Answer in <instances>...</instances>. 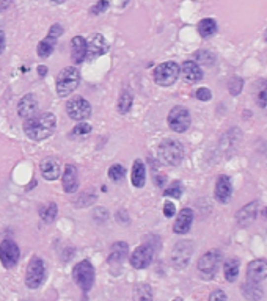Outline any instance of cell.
Instances as JSON below:
<instances>
[{
  "instance_id": "27",
  "label": "cell",
  "mask_w": 267,
  "mask_h": 301,
  "mask_svg": "<svg viewBox=\"0 0 267 301\" xmlns=\"http://www.w3.org/2000/svg\"><path fill=\"white\" fill-rule=\"evenodd\" d=\"M239 268H240L239 259H228L223 264V276H225L228 282H234L239 276Z\"/></svg>"
},
{
  "instance_id": "18",
  "label": "cell",
  "mask_w": 267,
  "mask_h": 301,
  "mask_svg": "<svg viewBox=\"0 0 267 301\" xmlns=\"http://www.w3.org/2000/svg\"><path fill=\"white\" fill-rule=\"evenodd\" d=\"M181 72H183V77L187 83H196L203 79V71H201L200 65L196 62H192V60H187V62L183 63Z\"/></svg>"
},
{
  "instance_id": "5",
  "label": "cell",
  "mask_w": 267,
  "mask_h": 301,
  "mask_svg": "<svg viewBox=\"0 0 267 301\" xmlns=\"http://www.w3.org/2000/svg\"><path fill=\"white\" fill-rule=\"evenodd\" d=\"M181 72V67L176 62H165L160 63L156 69H154V82L160 87H170L173 85Z\"/></svg>"
},
{
  "instance_id": "4",
  "label": "cell",
  "mask_w": 267,
  "mask_h": 301,
  "mask_svg": "<svg viewBox=\"0 0 267 301\" xmlns=\"http://www.w3.org/2000/svg\"><path fill=\"white\" fill-rule=\"evenodd\" d=\"M73 279L83 292H88L94 282V267L90 261H80L73 268Z\"/></svg>"
},
{
  "instance_id": "17",
  "label": "cell",
  "mask_w": 267,
  "mask_h": 301,
  "mask_svg": "<svg viewBox=\"0 0 267 301\" xmlns=\"http://www.w3.org/2000/svg\"><path fill=\"white\" fill-rule=\"evenodd\" d=\"M192 223H193V210L186 207L178 213V218L173 225V232L175 234H179V235L187 234L189 229H191V226H192Z\"/></svg>"
},
{
  "instance_id": "44",
  "label": "cell",
  "mask_w": 267,
  "mask_h": 301,
  "mask_svg": "<svg viewBox=\"0 0 267 301\" xmlns=\"http://www.w3.org/2000/svg\"><path fill=\"white\" fill-rule=\"evenodd\" d=\"M3 49H5V33L2 29H0V55H2Z\"/></svg>"
},
{
  "instance_id": "20",
  "label": "cell",
  "mask_w": 267,
  "mask_h": 301,
  "mask_svg": "<svg viewBox=\"0 0 267 301\" xmlns=\"http://www.w3.org/2000/svg\"><path fill=\"white\" fill-rule=\"evenodd\" d=\"M39 169L46 180H55L60 176V163L55 157H46L41 162Z\"/></svg>"
},
{
  "instance_id": "3",
  "label": "cell",
  "mask_w": 267,
  "mask_h": 301,
  "mask_svg": "<svg viewBox=\"0 0 267 301\" xmlns=\"http://www.w3.org/2000/svg\"><path fill=\"white\" fill-rule=\"evenodd\" d=\"M184 159V146L176 140H165L159 146V160L170 167L179 165Z\"/></svg>"
},
{
  "instance_id": "35",
  "label": "cell",
  "mask_w": 267,
  "mask_h": 301,
  "mask_svg": "<svg viewBox=\"0 0 267 301\" xmlns=\"http://www.w3.org/2000/svg\"><path fill=\"white\" fill-rule=\"evenodd\" d=\"M57 212H58L57 204L50 202V204H47V207H46V209H41L39 213H41V218H42V220H44L46 223H50V221H54V220H55Z\"/></svg>"
},
{
  "instance_id": "12",
  "label": "cell",
  "mask_w": 267,
  "mask_h": 301,
  "mask_svg": "<svg viewBox=\"0 0 267 301\" xmlns=\"http://www.w3.org/2000/svg\"><path fill=\"white\" fill-rule=\"evenodd\" d=\"M109 50V42L106 41V38L101 35V33H93L90 36V39L87 41V55H85V60H96L98 57L107 54Z\"/></svg>"
},
{
  "instance_id": "36",
  "label": "cell",
  "mask_w": 267,
  "mask_h": 301,
  "mask_svg": "<svg viewBox=\"0 0 267 301\" xmlns=\"http://www.w3.org/2000/svg\"><path fill=\"white\" fill-rule=\"evenodd\" d=\"M181 195H183V184H181L179 180H175V182H171L167 190H163V196L181 198Z\"/></svg>"
},
{
  "instance_id": "15",
  "label": "cell",
  "mask_w": 267,
  "mask_h": 301,
  "mask_svg": "<svg viewBox=\"0 0 267 301\" xmlns=\"http://www.w3.org/2000/svg\"><path fill=\"white\" fill-rule=\"evenodd\" d=\"M258 213H260V201H252L250 204L244 205L242 209H240L236 215V221L239 226H248L250 223H253L255 218L258 217Z\"/></svg>"
},
{
  "instance_id": "25",
  "label": "cell",
  "mask_w": 267,
  "mask_h": 301,
  "mask_svg": "<svg viewBox=\"0 0 267 301\" xmlns=\"http://www.w3.org/2000/svg\"><path fill=\"white\" fill-rule=\"evenodd\" d=\"M198 33H200V36L204 39L214 36L215 33H217V22H215V19L212 18L201 19L198 22Z\"/></svg>"
},
{
  "instance_id": "19",
  "label": "cell",
  "mask_w": 267,
  "mask_h": 301,
  "mask_svg": "<svg viewBox=\"0 0 267 301\" xmlns=\"http://www.w3.org/2000/svg\"><path fill=\"white\" fill-rule=\"evenodd\" d=\"M63 190L66 193H74L79 188V174H77V168L74 165H66L65 173L62 176Z\"/></svg>"
},
{
  "instance_id": "42",
  "label": "cell",
  "mask_w": 267,
  "mask_h": 301,
  "mask_svg": "<svg viewBox=\"0 0 267 301\" xmlns=\"http://www.w3.org/2000/svg\"><path fill=\"white\" fill-rule=\"evenodd\" d=\"M208 301H227V294L223 290H214Z\"/></svg>"
},
{
  "instance_id": "41",
  "label": "cell",
  "mask_w": 267,
  "mask_h": 301,
  "mask_svg": "<svg viewBox=\"0 0 267 301\" xmlns=\"http://www.w3.org/2000/svg\"><path fill=\"white\" fill-rule=\"evenodd\" d=\"M175 213H176V207H175V204H173V202H171V201H167L165 204H163V215H165L167 218H171Z\"/></svg>"
},
{
  "instance_id": "23",
  "label": "cell",
  "mask_w": 267,
  "mask_h": 301,
  "mask_svg": "<svg viewBox=\"0 0 267 301\" xmlns=\"http://www.w3.org/2000/svg\"><path fill=\"white\" fill-rule=\"evenodd\" d=\"M132 185L137 187V188H142L145 185V180H146V169H145V165L140 159H137L132 165Z\"/></svg>"
},
{
  "instance_id": "1",
  "label": "cell",
  "mask_w": 267,
  "mask_h": 301,
  "mask_svg": "<svg viewBox=\"0 0 267 301\" xmlns=\"http://www.w3.org/2000/svg\"><path fill=\"white\" fill-rule=\"evenodd\" d=\"M57 126V118L54 113H35L27 118L24 123V134L33 141H42L54 134Z\"/></svg>"
},
{
  "instance_id": "8",
  "label": "cell",
  "mask_w": 267,
  "mask_h": 301,
  "mask_svg": "<svg viewBox=\"0 0 267 301\" xmlns=\"http://www.w3.org/2000/svg\"><path fill=\"white\" fill-rule=\"evenodd\" d=\"M66 113L74 121H83L91 116V105L83 96H74L66 102Z\"/></svg>"
},
{
  "instance_id": "33",
  "label": "cell",
  "mask_w": 267,
  "mask_h": 301,
  "mask_svg": "<svg viewBox=\"0 0 267 301\" xmlns=\"http://www.w3.org/2000/svg\"><path fill=\"white\" fill-rule=\"evenodd\" d=\"M195 58H196V63H201L204 66H212L215 63V55L209 50H198L195 54Z\"/></svg>"
},
{
  "instance_id": "50",
  "label": "cell",
  "mask_w": 267,
  "mask_h": 301,
  "mask_svg": "<svg viewBox=\"0 0 267 301\" xmlns=\"http://www.w3.org/2000/svg\"><path fill=\"white\" fill-rule=\"evenodd\" d=\"M173 301H183V300H181V298H175Z\"/></svg>"
},
{
  "instance_id": "9",
  "label": "cell",
  "mask_w": 267,
  "mask_h": 301,
  "mask_svg": "<svg viewBox=\"0 0 267 301\" xmlns=\"http://www.w3.org/2000/svg\"><path fill=\"white\" fill-rule=\"evenodd\" d=\"M167 119H168V126L171 131L178 132V134L186 132L189 126H191V113H189V110L183 105H176L171 108Z\"/></svg>"
},
{
  "instance_id": "16",
  "label": "cell",
  "mask_w": 267,
  "mask_h": 301,
  "mask_svg": "<svg viewBox=\"0 0 267 301\" xmlns=\"http://www.w3.org/2000/svg\"><path fill=\"white\" fill-rule=\"evenodd\" d=\"M267 278V261L255 259L247 267V281L261 282Z\"/></svg>"
},
{
  "instance_id": "11",
  "label": "cell",
  "mask_w": 267,
  "mask_h": 301,
  "mask_svg": "<svg viewBox=\"0 0 267 301\" xmlns=\"http://www.w3.org/2000/svg\"><path fill=\"white\" fill-rule=\"evenodd\" d=\"M19 257H21L19 246L13 240L6 238L0 243V261H2L5 268H13V267H16V264L19 262Z\"/></svg>"
},
{
  "instance_id": "47",
  "label": "cell",
  "mask_w": 267,
  "mask_h": 301,
  "mask_svg": "<svg viewBox=\"0 0 267 301\" xmlns=\"http://www.w3.org/2000/svg\"><path fill=\"white\" fill-rule=\"evenodd\" d=\"M50 2H52V3H57V5H60V3H63L65 0H50Z\"/></svg>"
},
{
  "instance_id": "43",
  "label": "cell",
  "mask_w": 267,
  "mask_h": 301,
  "mask_svg": "<svg viewBox=\"0 0 267 301\" xmlns=\"http://www.w3.org/2000/svg\"><path fill=\"white\" fill-rule=\"evenodd\" d=\"M11 3H13V0H0V13L8 10V8L11 6Z\"/></svg>"
},
{
  "instance_id": "31",
  "label": "cell",
  "mask_w": 267,
  "mask_h": 301,
  "mask_svg": "<svg viewBox=\"0 0 267 301\" xmlns=\"http://www.w3.org/2000/svg\"><path fill=\"white\" fill-rule=\"evenodd\" d=\"M256 105L260 108H264L267 105V80L260 79L256 88Z\"/></svg>"
},
{
  "instance_id": "49",
  "label": "cell",
  "mask_w": 267,
  "mask_h": 301,
  "mask_svg": "<svg viewBox=\"0 0 267 301\" xmlns=\"http://www.w3.org/2000/svg\"><path fill=\"white\" fill-rule=\"evenodd\" d=\"M263 213H264V217H267V207L264 209V212H263Z\"/></svg>"
},
{
  "instance_id": "45",
  "label": "cell",
  "mask_w": 267,
  "mask_h": 301,
  "mask_svg": "<svg viewBox=\"0 0 267 301\" xmlns=\"http://www.w3.org/2000/svg\"><path fill=\"white\" fill-rule=\"evenodd\" d=\"M165 180H167V176H163V174H157V176H156V184H157L159 187H163Z\"/></svg>"
},
{
  "instance_id": "14",
  "label": "cell",
  "mask_w": 267,
  "mask_h": 301,
  "mask_svg": "<svg viewBox=\"0 0 267 301\" xmlns=\"http://www.w3.org/2000/svg\"><path fill=\"white\" fill-rule=\"evenodd\" d=\"M214 196L220 204H228L232 196V182L228 176H219L214 188Z\"/></svg>"
},
{
  "instance_id": "24",
  "label": "cell",
  "mask_w": 267,
  "mask_h": 301,
  "mask_svg": "<svg viewBox=\"0 0 267 301\" xmlns=\"http://www.w3.org/2000/svg\"><path fill=\"white\" fill-rule=\"evenodd\" d=\"M242 295L248 301H258L263 297V289L260 286V282H253V281H247L242 286Z\"/></svg>"
},
{
  "instance_id": "38",
  "label": "cell",
  "mask_w": 267,
  "mask_h": 301,
  "mask_svg": "<svg viewBox=\"0 0 267 301\" xmlns=\"http://www.w3.org/2000/svg\"><path fill=\"white\" fill-rule=\"evenodd\" d=\"M91 132V126L87 124V123H80V124H77L74 129H73V132L71 135H87Z\"/></svg>"
},
{
  "instance_id": "29",
  "label": "cell",
  "mask_w": 267,
  "mask_h": 301,
  "mask_svg": "<svg viewBox=\"0 0 267 301\" xmlns=\"http://www.w3.org/2000/svg\"><path fill=\"white\" fill-rule=\"evenodd\" d=\"M132 301H153V290L148 284H139V286H135Z\"/></svg>"
},
{
  "instance_id": "40",
  "label": "cell",
  "mask_w": 267,
  "mask_h": 301,
  "mask_svg": "<svg viewBox=\"0 0 267 301\" xmlns=\"http://www.w3.org/2000/svg\"><path fill=\"white\" fill-rule=\"evenodd\" d=\"M63 27L60 24H54L52 27H50V30H49V36H52V38H55V39H58L60 36L63 35Z\"/></svg>"
},
{
  "instance_id": "32",
  "label": "cell",
  "mask_w": 267,
  "mask_h": 301,
  "mask_svg": "<svg viewBox=\"0 0 267 301\" xmlns=\"http://www.w3.org/2000/svg\"><path fill=\"white\" fill-rule=\"evenodd\" d=\"M124 176H126V168L123 165H119V163H115V165H112L109 168V179L114 180V182L123 180Z\"/></svg>"
},
{
  "instance_id": "2",
  "label": "cell",
  "mask_w": 267,
  "mask_h": 301,
  "mask_svg": "<svg viewBox=\"0 0 267 301\" xmlns=\"http://www.w3.org/2000/svg\"><path fill=\"white\" fill-rule=\"evenodd\" d=\"M80 83V72L77 71V67L68 66L65 69L60 71L57 75V93L58 96H70V94L79 87Z\"/></svg>"
},
{
  "instance_id": "26",
  "label": "cell",
  "mask_w": 267,
  "mask_h": 301,
  "mask_svg": "<svg viewBox=\"0 0 267 301\" xmlns=\"http://www.w3.org/2000/svg\"><path fill=\"white\" fill-rule=\"evenodd\" d=\"M127 256V243L124 242H116L115 245H112L110 256H109V264H119L126 259Z\"/></svg>"
},
{
  "instance_id": "6",
  "label": "cell",
  "mask_w": 267,
  "mask_h": 301,
  "mask_svg": "<svg viewBox=\"0 0 267 301\" xmlns=\"http://www.w3.org/2000/svg\"><path fill=\"white\" fill-rule=\"evenodd\" d=\"M46 278V267L41 257H32L27 271H25V286L29 289H38Z\"/></svg>"
},
{
  "instance_id": "34",
  "label": "cell",
  "mask_w": 267,
  "mask_h": 301,
  "mask_svg": "<svg viewBox=\"0 0 267 301\" xmlns=\"http://www.w3.org/2000/svg\"><path fill=\"white\" fill-rule=\"evenodd\" d=\"M242 88H244V80L240 79V77L234 75L228 80V91L232 94V96H237V94L242 91Z\"/></svg>"
},
{
  "instance_id": "21",
  "label": "cell",
  "mask_w": 267,
  "mask_h": 301,
  "mask_svg": "<svg viewBox=\"0 0 267 301\" xmlns=\"http://www.w3.org/2000/svg\"><path fill=\"white\" fill-rule=\"evenodd\" d=\"M87 55V39L83 36H74L71 41V60L73 63L79 65Z\"/></svg>"
},
{
  "instance_id": "37",
  "label": "cell",
  "mask_w": 267,
  "mask_h": 301,
  "mask_svg": "<svg viewBox=\"0 0 267 301\" xmlns=\"http://www.w3.org/2000/svg\"><path fill=\"white\" fill-rule=\"evenodd\" d=\"M107 8H109V2H107V0H99L96 5L91 6L90 13H91L93 16H98V14H101V13L107 11Z\"/></svg>"
},
{
  "instance_id": "46",
  "label": "cell",
  "mask_w": 267,
  "mask_h": 301,
  "mask_svg": "<svg viewBox=\"0 0 267 301\" xmlns=\"http://www.w3.org/2000/svg\"><path fill=\"white\" fill-rule=\"evenodd\" d=\"M38 74L41 75V77H46L47 75V67L46 66H38Z\"/></svg>"
},
{
  "instance_id": "7",
  "label": "cell",
  "mask_w": 267,
  "mask_h": 301,
  "mask_svg": "<svg viewBox=\"0 0 267 301\" xmlns=\"http://www.w3.org/2000/svg\"><path fill=\"white\" fill-rule=\"evenodd\" d=\"M222 264V253L219 249H211V251L204 253L200 261H198V271L203 274V278L212 279L215 273L219 271Z\"/></svg>"
},
{
  "instance_id": "30",
  "label": "cell",
  "mask_w": 267,
  "mask_h": 301,
  "mask_svg": "<svg viewBox=\"0 0 267 301\" xmlns=\"http://www.w3.org/2000/svg\"><path fill=\"white\" fill-rule=\"evenodd\" d=\"M132 102H134V96L129 90H123L121 94H119L118 99V111L119 113H127L129 110L132 108Z\"/></svg>"
},
{
  "instance_id": "48",
  "label": "cell",
  "mask_w": 267,
  "mask_h": 301,
  "mask_svg": "<svg viewBox=\"0 0 267 301\" xmlns=\"http://www.w3.org/2000/svg\"><path fill=\"white\" fill-rule=\"evenodd\" d=\"M264 38H266V41H267V29H266V32H264Z\"/></svg>"
},
{
  "instance_id": "22",
  "label": "cell",
  "mask_w": 267,
  "mask_h": 301,
  "mask_svg": "<svg viewBox=\"0 0 267 301\" xmlns=\"http://www.w3.org/2000/svg\"><path fill=\"white\" fill-rule=\"evenodd\" d=\"M37 108H38V102L37 98L33 94H25V96L19 100V105H18V113L21 118H30L37 113Z\"/></svg>"
},
{
  "instance_id": "10",
  "label": "cell",
  "mask_w": 267,
  "mask_h": 301,
  "mask_svg": "<svg viewBox=\"0 0 267 301\" xmlns=\"http://www.w3.org/2000/svg\"><path fill=\"white\" fill-rule=\"evenodd\" d=\"M192 254H193V243L189 242V240H181V242H178L173 246V251H171V264L178 270L186 268Z\"/></svg>"
},
{
  "instance_id": "39",
  "label": "cell",
  "mask_w": 267,
  "mask_h": 301,
  "mask_svg": "<svg viewBox=\"0 0 267 301\" xmlns=\"http://www.w3.org/2000/svg\"><path fill=\"white\" fill-rule=\"evenodd\" d=\"M211 98H212V93H211L209 88L203 87V88H198V90H196V99H198V100L208 102V100H211Z\"/></svg>"
},
{
  "instance_id": "13",
  "label": "cell",
  "mask_w": 267,
  "mask_h": 301,
  "mask_svg": "<svg viewBox=\"0 0 267 301\" xmlns=\"http://www.w3.org/2000/svg\"><path fill=\"white\" fill-rule=\"evenodd\" d=\"M154 259V248L150 245H140L135 248V251L131 254V265L137 270H143Z\"/></svg>"
},
{
  "instance_id": "28",
  "label": "cell",
  "mask_w": 267,
  "mask_h": 301,
  "mask_svg": "<svg viewBox=\"0 0 267 301\" xmlns=\"http://www.w3.org/2000/svg\"><path fill=\"white\" fill-rule=\"evenodd\" d=\"M55 44H57V39L52 38V36H46L44 39H42L39 44L37 46V52L41 58H47L50 54L54 52V49H55Z\"/></svg>"
}]
</instances>
